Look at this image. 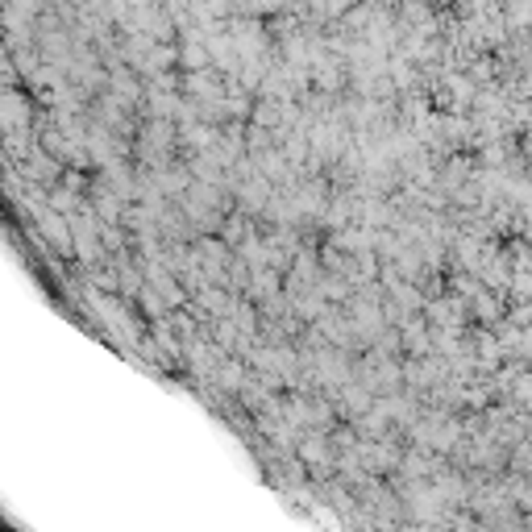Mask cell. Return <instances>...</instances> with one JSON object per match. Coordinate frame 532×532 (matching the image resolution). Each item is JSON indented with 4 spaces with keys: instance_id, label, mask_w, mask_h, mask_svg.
<instances>
[{
    "instance_id": "obj_7",
    "label": "cell",
    "mask_w": 532,
    "mask_h": 532,
    "mask_svg": "<svg viewBox=\"0 0 532 532\" xmlns=\"http://www.w3.org/2000/svg\"><path fill=\"white\" fill-rule=\"evenodd\" d=\"M503 17L511 30H532V0H503Z\"/></svg>"
},
{
    "instance_id": "obj_2",
    "label": "cell",
    "mask_w": 532,
    "mask_h": 532,
    "mask_svg": "<svg viewBox=\"0 0 532 532\" xmlns=\"http://www.w3.org/2000/svg\"><path fill=\"white\" fill-rule=\"evenodd\" d=\"M221 138V125L208 117H192V121H179V146L184 154H200V150H212Z\"/></svg>"
},
{
    "instance_id": "obj_3",
    "label": "cell",
    "mask_w": 532,
    "mask_h": 532,
    "mask_svg": "<svg viewBox=\"0 0 532 532\" xmlns=\"http://www.w3.org/2000/svg\"><path fill=\"white\" fill-rule=\"evenodd\" d=\"M508 292H495V287H482V292L470 300V316H474V325H500L503 316H508Z\"/></svg>"
},
{
    "instance_id": "obj_4",
    "label": "cell",
    "mask_w": 532,
    "mask_h": 532,
    "mask_svg": "<svg viewBox=\"0 0 532 532\" xmlns=\"http://www.w3.org/2000/svg\"><path fill=\"white\" fill-rule=\"evenodd\" d=\"M279 292H283V271H275V266H254L246 295L262 304V300H271V295H279Z\"/></svg>"
},
{
    "instance_id": "obj_6",
    "label": "cell",
    "mask_w": 532,
    "mask_h": 532,
    "mask_svg": "<svg viewBox=\"0 0 532 532\" xmlns=\"http://www.w3.org/2000/svg\"><path fill=\"white\" fill-rule=\"evenodd\" d=\"M138 312L146 316V320H158V316L171 312V300H167V295L158 292L154 283H146V287L138 292Z\"/></svg>"
},
{
    "instance_id": "obj_1",
    "label": "cell",
    "mask_w": 532,
    "mask_h": 532,
    "mask_svg": "<svg viewBox=\"0 0 532 532\" xmlns=\"http://www.w3.org/2000/svg\"><path fill=\"white\" fill-rule=\"evenodd\" d=\"M17 125H38V104L13 84L0 100V130H17Z\"/></svg>"
},
{
    "instance_id": "obj_5",
    "label": "cell",
    "mask_w": 532,
    "mask_h": 532,
    "mask_svg": "<svg viewBox=\"0 0 532 532\" xmlns=\"http://www.w3.org/2000/svg\"><path fill=\"white\" fill-rule=\"evenodd\" d=\"M204 67H212L208 42H200V38H179V71H204Z\"/></svg>"
}]
</instances>
